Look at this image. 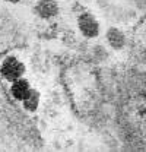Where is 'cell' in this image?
Masks as SVG:
<instances>
[{
    "instance_id": "6da1fadb",
    "label": "cell",
    "mask_w": 146,
    "mask_h": 152,
    "mask_svg": "<svg viewBox=\"0 0 146 152\" xmlns=\"http://www.w3.org/2000/svg\"><path fill=\"white\" fill-rule=\"evenodd\" d=\"M76 26L80 35L86 39H95L101 34V23L89 10H82L76 15Z\"/></svg>"
},
{
    "instance_id": "7a4b0ae2",
    "label": "cell",
    "mask_w": 146,
    "mask_h": 152,
    "mask_svg": "<svg viewBox=\"0 0 146 152\" xmlns=\"http://www.w3.org/2000/svg\"><path fill=\"white\" fill-rule=\"evenodd\" d=\"M25 63L16 56H6L0 63V75L4 80L13 82L25 75Z\"/></svg>"
},
{
    "instance_id": "3957f363",
    "label": "cell",
    "mask_w": 146,
    "mask_h": 152,
    "mask_svg": "<svg viewBox=\"0 0 146 152\" xmlns=\"http://www.w3.org/2000/svg\"><path fill=\"white\" fill-rule=\"evenodd\" d=\"M60 12L57 0H38L34 6V13L42 20H53Z\"/></svg>"
},
{
    "instance_id": "277c9868",
    "label": "cell",
    "mask_w": 146,
    "mask_h": 152,
    "mask_svg": "<svg viewBox=\"0 0 146 152\" xmlns=\"http://www.w3.org/2000/svg\"><path fill=\"white\" fill-rule=\"evenodd\" d=\"M105 42L112 51H121L127 45V37L120 28L110 26L105 31Z\"/></svg>"
},
{
    "instance_id": "5b68a950",
    "label": "cell",
    "mask_w": 146,
    "mask_h": 152,
    "mask_svg": "<svg viewBox=\"0 0 146 152\" xmlns=\"http://www.w3.org/2000/svg\"><path fill=\"white\" fill-rule=\"evenodd\" d=\"M31 88H32L31 82L22 76V77H19V79H16V80L10 82V88H9V91H10L12 98L20 102V101L25 98V95L29 92Z\"/></svg>"
},
{
    "instance_id": "8992f818",
    "label": "cell",
    "mask_w": 146,
    "mask_h": 152,
    "mask_svg": "<svg viewBox=\"0 0 146 152\" xmlns=\"http://www.w3.org/2000/svg\"><path fill=\"white\" fill-rule=\"evenodd\" d=\"M22 104V108L26 111V113H35L38 111L39 105H41V94L39 91L35 88H31L29 92L25 95V98L20 101Z\"/></svg>"
},
{
    "instance_id": "52a82bcc",
    "label": "cell",
    "mask_w": 146,
    "mask_h": 152,
    "mask_svg": "<svg viewBox=\"0 0 146 152\" xmlns=\"http://www.w3.org/2000/svg\"><path fill=\"white\" fill-rule=\"evenodd\" d=\"M92 54H93L95 57L99 56V61L102 60V57H101L102 54H104V56H108V53H107V48H105V47H102V45H95V47L92 48Z\"/></svg>"
},
{
    "instance_id": "ba28073f",
    "label": "cell",
    "mask_w": 146,
    "mask_h": 152,
    "mask_svg": "<svg viewBox=\"0 0 146 152\" xmlns=\"http://www.w3.org/2000/svg\"><path fill=\"white\" fill-rule=\"evenodd\" d=\"M3 1H6V3H10V4H18L20 0H3Z\"/></svg>"
}]
</instances>
